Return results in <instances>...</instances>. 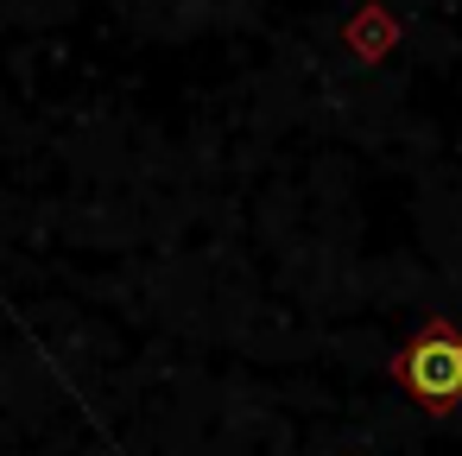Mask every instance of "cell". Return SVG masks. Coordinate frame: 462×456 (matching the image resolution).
<instances>
[{
	"instance_id": "obj_1",
	"label": "cell",
	"mask_w": 462,
	"mask_h": 456,
	"mask_svg": "<svg viewBox=\"0 0 462 456\" xmlns=\"http://www.w3.org/2000/svg\"><path fill=\"white\" fill-rule=\"evenodd\" d=\"M393 374H399V386L424 405V412H456L462 405V336L437 317V323H424L411 342H405V355L393 361Z\"/></svg>"
}]
</instances>
